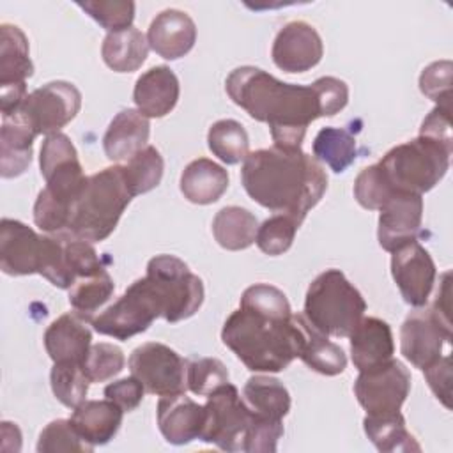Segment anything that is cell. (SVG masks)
Instances as JSON below:
<instances>
[{
  "mask_svg": "<svg viewBox=\"0 0 453 453\" xmlns=\"http://www.w3.org/2000/svg\"><path fill=\"white\" fill-rule=\"evenodd\" d=\"M150 124L145 115L134 108L120 110L106 127L103 149L110 161L127 163L134 154L147 147Z\"/></svg>",
  "mask_w": 453,
  "mask_h": 453,
  "instance_id": "23",
  "label": "cell"
},
{
  "mask_svg": "<svg viewBox=\"0 0 453 453\" xmlns=\"http://www.w3.org/2000/svg\"><path fill=\"white\" fill-rule=\"evenodd\" d=\"M34 74L30 46L23 30L11 23L0 27V87L23 85Z\"/></svg>",
  "mask_w": 453,
  "mask_h": 453,
  "instance_id": "28",
  "label": "cell"
},
{
  "mask_svg": "<svg viewBox=\"0 0 453 453\" xmlns=\"http://www.w3.org/2000/svg\"><path fill=\"white\" fill-rule=\"evenodd\" d=\"M411 391V373L398 359H389L361 370L354 382V395L370 416L398 412Z\"/></svg>",
  "mask_w": 453,
  "mask_h": 453,
  "instance_id": "14",
  "label": "cell"
},
{
  "mask_svg": "<svg viewBox=\"0 0 453 453\" xmlns=\"http://www.w3.org/2000/svg\"><path fill=\"white\" fill-rule=\"evenodd\" d=\"M451 322L441 319L432 308L412 310L400 327V352L416 368L425 370L442 356L451 343Z\"/></svg>",
  "mask_w": 453,
  "mask_h": 453,
  "instance_id": "15",
  "label": "cell"
},
{
  "mask_svg": "<svg viewBox=\"0 0 453 453\" xmlns=\"http://www.w3.org/2000/svg\"><path fill=\"white\" fill-rule=\"evenodd\" d=\"M163 156L154 145H147L138 154H134L126 165H122V172L133 196L154 189L163 179Z\"/></svg>",
  "mask_w": 453,
  "mask_h": 453,
  "instance_id": "37",
  "label": "cell"
},
{
  "mask_svg": "<svg viewBox=\"0 0 453 453\" xmlns=\"http://www.w3.org/2000/svg\"><path fill=\"white\" fill-rule=\"evenodd\" d=\"M88 322L90 320L78 311H69L48 326L42 340L44 349L53 363L71 361L83 365L92 342Z\"/></svg>",
  "mask_w": 453,
  "mask_h": 453,
  "instance_id": "21",
  "label": "cell"
},
{
  "mask_svg": "<svg viewBox=\"0 0 453 453\" xmlns=\"http://www.w3.org/2000/svg\"><path fill=\"white\" fill-rule=\"evenodd\" d=\"M39 165L46 188L35 198L34 223L46 234L62 235L69 226L73 207L88 177L83 173L76 147L64 133H53L44 138Z\"/></svg>",
  "mask_w": 453,
  "mask_h": 453,
  "instance_id": "4",
  "label": "cell"
},
{
  "mask_svg": "<svg viewBox=\"0 0 453 453\" xmlns=\"http://www.w3.org/2000/svg\"><path fill=\"white\" fill-rule=\"evenodd\" d=\"M306 326L303 313L267 319L239 308L225 320L221 340L248 370L276 373L299 357Z\"/></svg>",
  "mask_w": 453,
  "mask_h": 453,
  "instance_id": "3",
  "label": "cell"
},
{
  "mask_svg": "<svg viewBox=\"0 0 453 453\" xmlns=\"http://www.w3.org/2000/svg\"><path fill=\"white\" fill-rule=\"evenodd\" d=\"M35 133L16 115L2 119L0 127V173L4 179L21 175L32 163Z\"/></svg>",
  "mask_w": 453,
  "mask_h": 453,
  "instance_id": "27",
  "label": "cell"
},
{
  "mask_svg": "<svg viewBox=\"0 0 453 453\" xmlns=\"http://www.w3.org/2000/svg\"><path fill=\"white\" fill-rule=\"evenodd\" d=\"M322 55L324 44L319 32L301 19L283 25L271 50L274 65L285 73H306L322 60Z\"/></svg>",
  "mask_w": 453,
  "mask_h": 453,
  "instance_id": "18",
  "label": "cell"
},
{
  "mask_svg": "<svg viewBox=\"0 0 453 453\" xmlns=\"http://www.w3.org/2000/svg\"><path fill=\"white\" fill-rule=\"evenodd\" d=\"M241 182L258 205L290 216L299 226L327 189L320 161L303 149L269 147L250 152L242 161Z\"/></svg>",
  "mask_w": 453,
  "mask_h": 453,
  "instance_id": "2",
  "label": "cell"
},
{
  "mask_svg": "<svg viewBox=\"0 0 453 453\" xmlns=\"http://www.w3.org/2000/svg\"><path fill=\"white\" fill-rule=\"evenodd\" d=\"M393 191L395 188L389 184L377 163L363 168L354 180V198L368 211H379Z\"/></svg>",
  "mask_w": 453,
  "mask_h": 453,
  "instance_id": "44",
  "label": "cell"
},
{
  "mask_svg": "<svg viewBox=\"0 0 453 453\" xmlns=\"http://www.w3.org/2000/svg\"><path fill=\"white\" fill-rule=\"evenodd\" d=\"M124 411L111 400H83L74 407L71 421L80 437L90 446L108 444L119 432Z\"/></svg>",
  "mask_w": 453,
  "mask_h": 453,
  "instance_id": "25",
  "label": "cell"
},
{
  "mask_svg": "<svg viewBox=\"0 0 453 453\" xmlns=\"http://www.w3.org/2000/svg\"><path fill=\"white\" fill-rule=\"evenodd\" d=\"M319 90L324 115L333 117L342 111L349 103V87L343 80L334 76H322L313 81Z\"/></svg>",
  "mask_w": 453,
  "mask_h": 453,
  "instance_id": "49",
  "label": "cell"
},
{
  "mask_svg": "<svg viewBox=\"0 0 453 453\" xmlns=\"http://www.w3.org/2000/svg\"><path fill=\"white\" fill-rule=\"evenodd\" d=\"M115 290L113 278L106 269L83 276L73 283L69 288V304L74 311L92 320L94 313L111 297Z\"/></svg>",
  "mask_w": 453,
  "mask_h": 453,
  "instance_id": "36",
  "label": "cell"
},
{
  "mask_svg": "<svg viewBox=\"0 0 453 453\" xmlns=\"http://www.w3.org/2000/svg\"><path fill=\"white\" fill-rule=\"evenodd\" d=\"M209 150L226 165H237L250 154V138L244 126L234 119H221L209 127Z\"/></svg>",
  "mask_w": 453,
  "mask_h": 453,
  "instance_id": "35",
  "label": "cell"
},
{
  "mask_svg": "<svg viewBox=\"0 0 453 453\" xmlns=\"http://www.w3.org/2000/svg\"><path fill=\"white\" fill-rule=\"evenodd\" d=\"M126 357L120 347L113 343H94L83 361V372L90 382H104L124 370Z\"/></svg>",
  "mask_w": 453,
  "mask_h": 453,
  "instance_id": "43",
  "label": "cell"
},
{
  "mask_svg": "<svg viewBox=\"0 0 453 453\" xmlns=\"http://www.w3.org/2000/svg\"><path fill=\"white\" fill-rule=\"evenodd\" d=\"M147 42L161 58L177 60L193 50L196 42V25L184 11L165 9L150 21Z\"/></svg>",
  "mask_w": 453,
  "mask_h": 453,
  "instance_id": "19",
  "label": "cell"
},
{
  "mask_svg": "<svg viewBox=\"0 0 453 453\" xmlns=\"http://www.w3.org/2000/svg\"><path fill=\"white\" fill-rule=\"evenodd\" d=\"M451 71L449 60H437L419 74V90L441 106H451Z\"/></svg>",
  "mask_w": 453,
  "mask_h": 453,
  "instance_id": "47",
  "label": "cell"
},
{
  "mask_svg": "<svg viewBox=\"0 0 453 453\" xmlns=\"http://www.w3.org/2000/svg\"><path fill=\"white\" fill-rule=\"evenodd\" d=\"M313 156L334 173H342L356 161V136L343 127H322L313 140Z\"/></svg>",
  "mask_w": 453,
  "mask_h": 453,
  "instance_id": "34",
  "label": "cell"
},
{
  "mask_svg": "<svg viewBox=\"0 0 453 453\" xmlns=\"http://www.w3.org/2000/svg\"><path fill=\"white\" fill-rule=\"evenodd\" d=\"M94 446L87 444L80 434L76 432L71 419H55L48 423L37 441L39 453H58V451H78V453H90Z\"/></svg>",
  "mask_w": 453,
  "mask_h": 453,
  "instance_id": "42",
  "label": "cell"
},
{
  "mask_svg": "<svg viewBox=\"0 0 453 453\" xmlns=\"http://www.w3.org/2000/svg\"><path fill=\"white\" fill-rule=\"evenodd\" d=\"M0 269L9 276L41 274L58 288L73 285L65 267L64 235H42L11 218L0 221Z\"/></svg>",
  "mask_w": 453,
  "mask_h": 453,
  "instance_id": "5",
  "label": "cell"
},
{
  "mask_svg": "<svg viewBox=\"0 0 453 453\" xmlns=\"http://www.w3.org/2000/svg\"><path fill=\"white\" fill-rule=\"evenodd\" d=\"M228 97L251 119L265 122L276 147L301 149L308 126L324 115L317 87L285 83L255 65H241L225 80Z\"/></svg>",
  "mask_w": 453,
  "mask_h": 453,
  "instance_id": "1",
  "label": "cell"
},
{
  "mask_svg": "<svg viewBox=\"0 0 453 453\" xmlns=\"http://www.w3.org/2000/svg\"><path fill=\"white\" fill-rule=\"evenodd\" d=\"M129 370L145 388L147 393L165 396L186 393L188 361L173 349L159 342L138 345L129 356Z\"/></svg>",
  "mask_w": 453,
  "mask_h": 453,
  "instance_id": "13",
  "label": "cell"
},
{
  "mask_svg": "<svg viewBox=\"0 0 453 453\" xmlns=\"http://www.w3.org/2000/svg\"><path fill=\"white\" fill-rule=\"evenodd\" d=\"M419 136L430 138L437 143L453 149L451 138V106L435 104V108L423 119L419 127Z\"/></svg>",
  "mask_w": 453,
  "mask_h": 453,
  "instance_id": "50",
  "label": "cell"
},
{
  "mask_svg": "<svg viewBox=\"0 0 453 453\" xmlns=\"http://www.w3.org/2000/svg\"><path fill=\"white\" fill-rule=\"evenodd\" d=\"M131 198L134 196L127 188L122 165L99 170L87 179V184L73 207L69 226L62 235L88 242L104 241L115 230Z\"/></svg>",
  "mask_w": 453,
  "mask_h": 453,
  "instance_id": "6",
  "label": "cell"
},
{
  "mask_svg": "<svg viewBox=\"0 0 453 453\" xmlns=\"http://www.w3.org/2000/svg\"><path fill=\"white\" fill-rule=\"evenodd\" d=\"M64 255L65 267L73 283L83 276H90L106 269L96 248L88 241L64 235Z\"/></svg>",
  "mask_w": 453,
  "mask_h": 453,
  "instance_id": "46",
  "label": "cell"
},
{
  "mask_svg": "<svg viewBox=\"0 0 453 453\" xmlns=\"http://www.w3.org/2000/svg\"><path fill=\"white\" fill-rule=\"evenodd\" d=\"M365 311V297L340 269H326L306 290L303 315L326 336L347 338Z\"/></svg>",
  "mask_w": 453,
  "mask_h": 453,
  "instance_id": "7",
  "label": "cell"
},
{
  "mask_svg": "<svg viewBox=\"0 0 453 453\" xmlns=\"http://www.w3.org/2000/svg\"><path fill=\"white\" fill-rule=\"evenodd\" d=\"M50 382L55 398L69 409H74L85 400L90 384L88 377L83 372V366L71 361L53 363V368L50 372Z\"/></svg>",
  "mask_w": 453,
  "mask_h": 453,
  "instance_id": "38",
  "label": "cell"
},
{
  "mask_svg": "<svg viewBox=\"0 0 453 453\" xmlns=\"http://www.w3.org/2000/svg\"><path fill=\"white\" fill-rule=\"evenodd\" d=\"M163 299V319L170 324L193 317L203 303V281L175 255L149 260L147 274Z\"/></svg>",
  "mask_w": 453,
  "mask_h": 453,
  "instance_id": "11",
  "label": "cell"
},
{
  "mask_svg": "<svg viewBox=\"0 0 453 453\" xmlns=\"http://www.w3.org/2000/svg\"><path fill=\"white\" fill-rule=\"evenodd\" d=\"M258 221L253 212L239 205H228L216 212L212 219V235L216 242L228 251H241L255 242Z\"/></svg>",
  "mask_w": 453,
  "mask_h": 453,
  "instance_id": "30",
  "label": "cell"
},
{
  "mask_svg": "<svg viewBox=\"0 0 453 453\" xmlns=\"http://www.w3.org/2000/svg\"><path fill=\"white\" fill-rule=\"evenodd\" d=\"M451 150V147L418 134L389 149L377 165L395 189L423 195L446 175Z\"/></svg>",
  "mask_w": 453,
  "mask_h": 453,
  "instance_id": "8",
  "label": "cell"
},
{
  "mask_svg": "<svg viewBox=\"0 0 453 453\" xmlns=\"http://www.w3.org/2000/svg\"><path fill=\"white\" fill-rule=\"evenodd\" d=\"M203 414V405L186 396V393L161 396L156 409L161 435L166 442L175 446L188 444L200 437Z\"/></svg>",
  "mask_w": 453,
  "mask_h": 453,
  "instance_id": "20",
  "label": "cell"
},
{
  "mask_svg": "<svg viewBox=\"0 0 453 453\" xmlns=\"http://www.w3.org/2000/svg\"><path fill=\"white\" fill-rule=\"evenodd\" d=\"M297 228L299 225L290 216L274 214L267 218L262 225H258L255 242L258 250L265 255H283L290 250Z\"/></svg>",
  "mask_w": 453,
  "mask_h": 453,
  "instance_id": "40",
  "label": "cell"
},
{
  "mask_svg": "<svg viewBox=\"0 0 453 453\" xmlns=\"http://www.w3.org/2000/svg\"><path fill=\"white\" fill-rule=\"evenodd\" d=\"M242 398L248 407L264 418L281 421L290 411V393L274 377L253 375L242 388Z\"/></svg>",
  "mask_w": 453,
  "mask_h": 453,
  "instance_id": "31",
  "label": "cell"
},
{
  "mask_svg": "<svg viewBox=\"0 0 453 453\" xmlns=\"http://www.w3.org/2000/svg\"><path fill=\"white\" fill-rule=\"evenodd\" d=\"M163 317V299L154 283L143 276L133 281L126 292L104 311L90 320L94 331L115 340H129Z\"/></svg>",
  "mask_w": 453,
  "mask_h": 453,
  "instance_id": "9",
  "label": "cell"
},
{
  "mask_svg": "<svg viewBox=\"0 0 453 453\" xmlns=\"http://www.w3.org/2000/svg\"><path fill=\"white\" fill-rule=\"evenodd\" d=\"M349 338L350 357L359 372L382 365L389 361L395 354L391 327L382 319L363 317L361 322L349 334Z\"/></svg>",
  "mask_w": 453,
  "mask_h": 453,
  "instance_id": "24",
  "label": "cell"
},
{
  "mask_svg": "<svg viewBox=\"0 0 453 453\" xmlns=\"http://www.w3.org/2000/svg\"><path fill=\"white\" fill-rule=\"evenodd\" d=\"M179 94L180 85L175 73L168 65H154L136 80L133 101L147 119H161L175 108Z\"/></svg>",
  "mask_w": 453,
  "mask_h": 453,
  "instance_id": "22",
  "label": "cell"
},
{
  "mask_svg": "<svg viewBox=\"0 0 453 453\" xmlns=\"http://www.w3.org/2000/svg\"><path fill=\"white\" fill-rule=\"evenodd\" d=\"M203 412L200 441L225 451H244L255 412L248 407L234 384L226 382L207 395Z\"/></svg>",
  "mask_w": 453,
  "mask_h": 453,
  "instance_id": "10",
  "label": "cell"
},
{
  "mask_svg": "<svg viewBox=\"0 0 453 453\" xmlns=\"http://www.w3.org/2000/svg\"><path fill=\"white\" fill-rule=\"evenodd\" d=\"M188 389L198 396H207L219 386L230 382L226 366L216 357H198L188 363Z\"/></svg>",
  "mask_w": 453,
  "mask_h": 453,
  "instance_id": "45",
  "label": "cell"
},
{
  "mask_svg": "<svg viewBox=\"0 0 453 453\" xmlns=\"http://www.w3.org/2000/svg\"><path fill=\"white\" fill-rule=\"evenodd\" d=\"M363 428L379 451H421V446L407 430L400 411L382 416L366 414Z\"/></svg>",
  "mask_w": 453,
  "mask_h": 453,
  "instance_id": "32",
  "label": "cell"
},
{
  "mask_svg": "<svg viewBox=\"0 0 453 453\" xmlns=\"http://www.w3.org/2000/svg\"><path fill=\"white\" fill-rule=\"evenodd\" d=\"M423 196L395 189L379 207L377 239L382 250L393 253L402 244L414 241L421 230Z\"/></svg>",
  "mask_w": 453,
  "mask_h": 453,
  "instance_id": "17",
  "label": "cell"
},
{
  "mask_svg": "<svg viewBox=\"0 0 453 453\" xmlns=\"http://www.w3.org/2000/svg\"><path fill=\"white\" fill-rule=\"evenodd\" d=\"M299 359L317 373L334 377L347 368V356L343 349L331 342L326 334L317 331L310 322L306 326L304 343Z\"/></svg>",
  "mask_w": 453,
  "mask_h": 453,
  "instance_id": "33",
  "label": "cell"
},
{
  "mask_svg": "<svg viewBox=\"0 0 453 453\" xmlns=\"http://www.w3.org/2000/svg\"><path fill=\"white\" fill-rule=\"evenodd\" d=\"M76 5L108 32L133 27L136 5L131 0H87L76 2Z\"/></svg>",
  "mask_w": 453,
  "mask_h": 453,
  "instance_id": "41",
  "label": "cell"
},
{
  "mask_svg": "<svg viewBox=\"0 0 453 453\" xmlns=\"http://www.w3.org/2000/svg\"><path fill=\"white\" fill-rule=\"evenodd\" d=\"M143 395L145 388L134 375L113 380L104 388V396L115 402L124 412L134 411L142 403Z\"/></svg>",
  "mask_w": 453,
  "mask_h": 453,
  "instance_id": "48",
  "label": "cell"
},
{
  "mask_svg": "<svg viewBox=\"0 0 453 453\" xmlns=\"http://www.w3.org/2000/svg\"><path fill=\"white\" fill-rule=\"evenodd\" d=\"M239 308L267 319H288L292 315L287 296L269 283H255L248 287L241 296Z\"/></svg>",
  "mask_w": 453,
  "mask_h": 453,
  "instance_id": "39",
  "label": "cell"
},
{
  "mask_svg": "<svg viewBox=\"0 0 453 453\" xmlns=\"http://www.w3.org/2000/svg\"><path fill=\"white\" fill-rule=\"evenodd\" d=\"M81 108V92L69 81H50L30 94L14 113L35 134L60 133Z\"/></svg>",
  "mask_w": 453,
  "mask_h": 453,
  "instance_id": "12",
  "label": "cell"
},
{
  "mask_svg": "<svg viewBox=\"0 0 453 453\" xmlns=\"http://www.w3.org/2000/svg\"><path fill=\"white\" fill-rule=\"evenodd\" d=\"M425 379L446 409H451V356L444 354L423 370Z\"/></svg>",
  "mask_w": 453,
  "mask_h": 453,
  "instance_id": "51",
  "label": "cell"
},
{
  "mask_svg": "<svg viewBox=\"0 0 453 453\" xmlns=\"http://www.w3.org/2000/svg\"><path fill=\"white\" fill-rule=\"evenodd\" d=\"M226 189L228 172L209 157L193 159L180 173V193L191 203H214Z\"/></svg>",
  "mask_w": 453,
  "mask_h": 453,
  "instance_id": "26",
  "label": "cell"
},
{
  "mask_svg": "<svg viewBox=\"0 0 453 453\" xmlns=\"http://www.w3.org/2000/svg\"><path fill=\"white\" fill-rule=\"evenodd\" d=\"M149 53L147 35L136 27L108 32L103 39L101 55L104 64L115 73H133L142 67Z\"/></svg>",
  "mask_w": 453,
  "mask_h": 453,
  "instance_id": "29",
  "label": "cell"
},
{
  "mask_svg": "<svg viewBox=\"0 0 453 453\" xmlns=\"http://www.w3.org/2000/svg\"><path fill=\"white\" fill-rule=\"evenodd\" d=\"M391 274L407 304L419 308L428 303L437 267L423 244L414 239L396 248L391 253Z\"/></svg>",
  "mask_w": 453,
  "mask_h": 453,
  "instance_id": "16",
  "label": "cell"
}]
</instances>
